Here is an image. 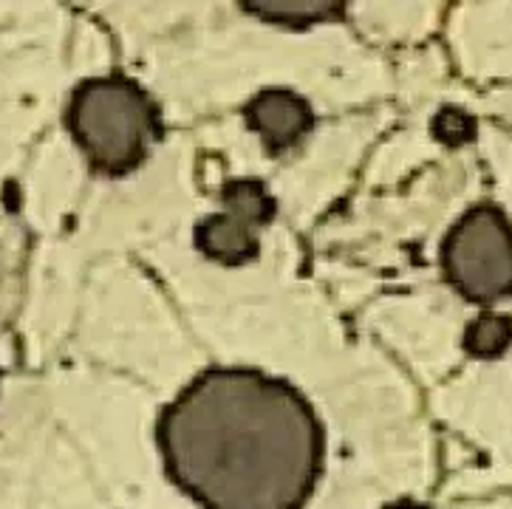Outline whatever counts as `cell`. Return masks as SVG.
<instances>
[{
    "label": "cell",
    "mask_w": 512,
    "mask_h": 509,
    "mask_svg": "<svg viewBox=\"0 0 512 509\" xmlns=\"http://www.w3.org/2000/svg\"><path fill=\"white\" fill-rule=\"evenodd\" d=\"M156 444L204 509H300L326 456L309 399L258 368H207L162 411Z\"/></svg>",
    "instance_id": "cell-1"
},
{
    "label": "cell",
    "mask_w": 512,
    "mask_h": 509,
    "mask_svg": "<svg viewBox=\"0 0 512 509\" xmlns=\"http://www.w3.org/2000/svg\"><path fill=\"white\" fill-rule=\"evenodd\" d=\"M66 128L97 173L125 176L145 165L162 139V116L142 85L125 74H105L71 91Z\"/></svg>",
    "instance_id": "cell-2"
},
{
    "label": "cell",
    "mask_w": 512,
    "mask_h": 509,
    "mask_svg": "<svg viewBox=\"0 0 512 509\" xmlns=\"http://www.w3.org/2000/svg\"><path fill=\"white\" fill-rule=\"evenodd\" d=\"M442 272L470 303L490 306L512 297V224L496 204H479L442 241Z\"/></svg>",
    "instance_id": "cell-3"
},
{
    "label": "cell",
    "mask_w": 512,
    "mask_h": 509,
    "mask_svg": "<svg viewBox=\"0 0 512 509\" xmlns=\"http://www.w3.org/2000/svg\"><path fill=\"white\" fill-rule=\"evenodd\" d=\"M221 213L196 227V247L204 258L224 266H244L261 255L258 230L275 218V198L261 179H230L221 187Z\"/></svg>",
    "instance_id": "cell-4"
},
{
    "label": "cell",
    "mask_w": 512,
    "mask_h": 509,
    "mask_svg": "<svg viewBox=\"0 0 512 509\" xmlns=\"http://www.w3.org/2000/svg\"><path fill=\"white\" fill-rule=\"evenodd\" d=\"M244 119L261 136L269 153H281L298 145L314 131V111L309 99L289 88H266L249 99Z\"/></svg>",
    "instance_id": "cell-5"
},
{
    "label": "cell",
    "mask_w": 512,
    "mask_h": 509,
    "mask_svg": "<svg viewBox=\"0 0 512 509\" xmlns=\"http://www.w3.org/2000/svg\"><path fill=\"white\" fill-rule=\"evenodd\" d=\"M249 15H258L266 23H278L289 29H306L312 23L334 20L343 15V3H320V0H303V3H289V0H249L244 3Z\"/></svg>",
    "instance_id": "cell-6"
},
{
    "label": "cell",
    "mask_w": 512,
    "mask_h": 509,
    "mask_svg": "<svg viewBox=\"0 0 512 509\" xmlns=\"http://www.w3.org/2000/svg\"><path fill=\"white\" fill-rule=\"evenodd\" d=\"M512 345V317L496 312L479 314L464 331V348L470 357L493 360Z\"/></svg>",
    "instance_id": "cell-7"
},
{
    "label": "cell",
    "mask_w": 512,
    "mask_h": 509,
    "mask_svg": "<svg viewBox=\"0 0 512 509\" xmlns=\"http://www.w3.org/2000/svg\"><path fill=\"white\" fill-rule=\"evenodd\" d=\"M430 131L447 148H459V145L470 142L476 136V122L464 114V111H459V108H445V111L436 114Z\"/></svg>",
    "instance_id": "cell-8"
}]
</instances>
